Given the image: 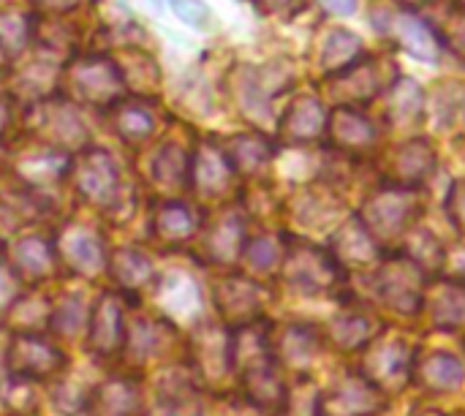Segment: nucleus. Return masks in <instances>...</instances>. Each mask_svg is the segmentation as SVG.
Segmentation results:
<instances>
[{
  "mask_svg": "<svg viewBox=\"0 0 465 416\" xmlns=\"http://www.w3.org/2000/svg\"><path fill=\"white\" fill-rule=\"evenodd\" d=\"M65 84L74 93V98L93 104V106L117 104L125 90V79L120 68L109 57H101V54H87V57L74 60L68 68Z\"/></svg>",
  "mask_w": 465,
  "mask_h": 416,
  "instance_id": "obj_1",
  "label": "nucleus"
},
{
  "mask_svg": "<svg viewBox=\"0 0 465 416\" xmlns=\"http://www.w3.org/2000/svg\"><path fill=\"white\" fill-rule=\"evenodd\" d=\"M417 213H420V199L409 188H387L365 202L362 223L371 234L390 240L398 237Z\"/></svg>",
  "mask_w": 465,
  "mask_h": 416,
  "instance_id": "obj_2",
  "label": "nucleus"
},
{
  "mask_svg": "<svg viewBox=\"0 0 465 416\" xmlns=\"http://www.w3.org/2000/svg\"><path fill=\"white\" fill-rule=\"evenodd\" d=\"M5 365L14 376L38 381L54 376L65 365V357L35 332H19L8 346Z\"/></svg>",
  "mask_w": 465,
  "mask_h": 416,
  "instance_id": "obj_3",
  "label": "nucleus"
},
{
  "mask_svg": "<svg viewBox=\"0 0 465 416\" xmlns=\"http://www.w3.org/2000/svg\"><path fill=\"white\" fill-rule=\"evenodd\" d=\"M425 275L420 264L392 262L379 272V297L398 313H417L422 305Z\"/></svg>",
  "mask_w": 465,
  "mask_h": 416,
  "instance_id": "obj_4",
  "label": "nucleus"
},
{
  "mask_svg": "<svg viewBox=\"0 0 465 416\" xmlns=\"http://www.w3.org/2000/svg\"><path fill=\"white\" fill-rule=\"evenodd\" d=\"M76 188L84 199H90L98 207H112L120 193V172L112 161L109 153L104 150H90L84 158L76 163L74 172Z\"/></svg>",
  "mask_w": 465,
  "mask_h": 416,
  "instance_id": "obj_5",
  "label": "nucleus"
},
{
  "mask_svg": "<svg viewBox=\"0 0 465 416\" xmlns=\"http://www.w3.org/2000/svg\"><path fill=\"white\" fill-rule=\"evenodd\" d=\"M286 278L305 292H324L341 281V267L335 256L313 245H294L286 259Z\"/></svg>",
  "mask_w": 465,
  "mask_h": 416,
  "instance_id": "obj_6",
  "label": "nucleus"
},
{
  "mask_svg": "<svg viewBox=\"0 0 465 416\" xmlns=\"http://www.w3.org/2000/svg\"><path fill=\"white\" fill-rule=\"evenodd\" d=\"M381 403V390H376L365 376H349L319 398V416H373Z\"/></svg>",
  "mask_w": 465,
  "mask_h": 416,
  "instance_id": "obj_7",
  "label": "nucleus"
},
{
  "mask_svg": "<svg viewBox=\"0 0 465 416\" xmlns=\"http://www.w3.org/2000/svg\"><path fill=\"white\" fill-rule=\"evenodd\" d=\"M411 368H414V357H411L409 346L401 343V341L381 343L362 362L365 379L376 390H387V392H398L401 387H406V381L411 376Z\"/></svg>",
  "mask_w": 465,
  "mask_h": 416,
  "instance_id": "obj_8",
  "label": "nucleus"
},
{
  "mask_svg": "<svg viewBox=\"0 0 465 416\" xmlns=\"http://www.w3.org/2000/svg\"><path fill=\"white\" fill-rule=\"evenodd\" d=\"M193 371L204 384H221L232 371V338L204 324L193 338Z\"/></svg>",
  "mask_w": 465,
  "mask_h": 416,
  "instance_id": "obj_9",
  "label": "nucleus"
},
{
  "mask_svg": "<svg viewBox=\"0 0 465 416\" xmlns=\"http://www.w3.org/2000/svg\"><path fill=\"white\" fill-rule=\"evenodd\" d=\"M125 341V330H123V305L117 302V297L104 294L95 305V311L90 313V332H87V349L95 357H112L117 354V349Z\"/></svg>",
  "mask_w": 465,
  "mask_h": 416,
  "instance_id": "obj_10",
  "label": "nucleus"
},
{
  "mask_svg": "<svg viewBox=\"0 0 465 416\" xmlns=\"http://www.w3.org/2000/svg\"><path fill=\"white\" fill-rule=\"evenodd\" d=\"M60 256L63 262L82 275H93L106 264V251L104 243L95 232L84 229V226H71L63 232L60 237Z\"/></svg>",
  "mask_w": 465,
  "mask_h": 416,
  "instance_id": "obj_11",
  "label": "nucleus"
},
{
  "mask_svg": "<svg viewBox=\"0 0 465 416\" xmlns=\"http://www.w3.org/2000/svg\"><path fill=\"white\" fill-rule=\"evenodd\" d=\"M215 305L221 308L226 322H234V324L245 327L259 316L262 297H259V289L251 281L229 278L221 286H215Z\"/></svg>",
  "mask_w": 465,
  "mask_h": 416,
  "instance_id": "obj_12",
  "label": "nucleus"
},
{
  "mask_svg": "<svg viewBox=\"0 0 465 416\" xmlns=\"http://www.w3.org/2000/svg\"><path fill=\"white\" fill-rule=\"evenodd\" d=\"M324 128H327V112L322 101L316 95H300L289 106L281 123V136L286 142H313L322 136Z\"/></svg>",
  "mask_w": 465,
  "mask_h": 416,
  "instance_id": "obj_13",
  "label": "nucleus"
},
{
  "mask_svg": "<svg viewBox=\"0 0 465 416\" xmlns=\"http://www.w3.org/2000/svg\"><path fill=\"white\" fill-rule=\"evenodd\" d=\"M142 398L139 387L128 379L104 381L87 401L90 416H139Z\"/></svg>",
  "mask_w": 465,
  "mask_h": 416,
  "instance_id": "obj_14",
  "label": "nucleus"
},
{
  "mask_svg": "<svg viewBox=\"0 0 465 416\" xmlns=\"http://www.w3.org/2000/svg\"><path fill=\"white\" fill-rule=\"evenodd\" d=\"M417 384L428 392H436V395H444V392H455L463 387V365L458 357L452 354H444V352H436V354H428L420 365H417Z\"/></svg>",
  "mask_w": 465,
  "mask_h": 416,
  "instance_id": "obj_15",
  "label": "nucleus"
},
{
  "mask_svg": "<svg viewBox=\"0 0 465 416\" xmlns=\"http://www.w3.org/2000/svg\"><path fill=\"white\" fill-rule=\"evenodd\" d=\"M232 180V161L229 155H223L215 144L204 142L196 150V161H193V183L204 196H218L229 188Z\"/></svg>",
  "mask_w": 465,
  "mask_h": 416,
  "instance_id": "obj_16",
  "label": "nucleus"
},
{
  "mask_svg": "<svg viewBox=\"0 0 465 416\" xmlns=\"http://www.w3.org/2000/svg\"><path fill=\"white\" fill-rule=\"evenodd\" d=\"M390 30L409 54L420 57V60H428V63L439 60L441 49H439V41H436L433 30L422 19H417L414 14H395L390 19Z\"/></svg>",
  "mask_w": 465,
  "mask_h": 416,
  "instance_id": "obj_17",
  "label": "nucleus"
},
{
  "mask_svg": "<svg viewBox=\"0 0 465 416\" xmlns=\"http://www.w3.org/2000/svg\"><path fill=\"white\" fill-rule=\"evenodd\" d=\"M433 166H436L433 147L425 139H414L398 150V155L392 161V177L401 185H417L433 172Z\"/></svg>",
  "mask_w": 465,
  "mask_h": 416,
  "instance_id": "obj_18",
  "label": "nucleus"
},
{
  "mask_svg": "<svg viewBox=\"0 0 465 416\" xmlns=\"http://www.w3.org/2000/svg\"><path fill=\"white\" fill-rule=\"evenodd\" d=\"M109 272L123 289H142L153 281V262L136 248H120L109 259Z\"/></svg>",
  "mask_w": 465,
  "mask_h": 416,
  "instance_id": "obj_19",
  "label": "nucleus"
},
{
  "mask_svg": "<svg viewBox=\"0 0 465 416\" xmlns=\"http://www.w3.org/2000/svg\"><path fill=\"white\" fill-rule=\"evenodd\" d=\"M153 232L163 243H183V240H188L196 232L193 213L185 204H180V202H163V204L155 207Z\"/></svg>",
  "mask_w": 465,
  "mask_h": 416,
  "instance_id": "obj_20",
  "label": "nucleus"
},
{
  "mask_svg": "<svg viewBox=\"0 0 465 416\" xmlns=\"http://www.w3.org/2000/svg\"><path fill=\"white\" fill-rule=\"evenodd\" d=\"M242 251V221L240 215L234 213H226L210 232L207 237V253L221 262V264H229L240 256Z\"/></svg>",
  "mask_w": 465,
  "mask_h": 416,
  "instance_id": "obj_21",
  "label": "nucleus"
},
{
  "mask_svg": "<svg viewBox=\"0 0 465 416\" xmlns=\"http://www.w3.org/2000/svg\"><path fill=\"white\" fill-rule=\"evenodd\" d=\"M335 259H343L351 264H365V262L376 259L373 234L365 229L362 221H351L335 234Z\"/></svg>",
  "mask_w": 465,
  "mask_h": 416,
  "instance_id": "obj_22",
  "label": "nucleus"
},
{
  "mask_svg": "<svg viewBox=\"0 0 465 416\" xmlns=\"http://www.w3.org/2000/svg\"><path fill=\"white\" fill-rule=\"evenodd\" d=\"M14 267L30 278V281H38V278H46L54 267V253L52 248L41 240V237H25L14 245Z\"/></svg>",
  "mask_w": 465,
  "mask_h": 416,
  "instance_id": "obj_23",
  "label": "nucleus"
},
{
  "mask_svg": "<svg viewBox=\"0 0 465 416\" xmlns=\"http://www.w3.org/2000/svg\"><path fill=\"white\" fill-rule=\"evenodd\" d=\"M332 139L346 147V150H365L373 144L376 139V131L371 125V120H365L362 114L351 112V109H341L335 112L332 117Z\"/></svg>",
  "mask_w": 465,
  "mask_h": 416,
  "instance_id": "obj_24",
  "label": "nucleus"
},
{
  "mask_svg": "<svg viewBox=\"0 0 465 416\" xmlns=\"http://www.w3.org/2000/svg\"><path fill=\"white\" fill-rule=\"evenodd\" d=\"M112 125L114 131L125 139V142H142L153 134L155 128V117L147 106H142L139 101H125L114 109L112 114Z\"/></svg>",
  "mask_w": 465,
  "mask_h": 416,
  "instance_id": "obj_25",
  "label": "nucleus"
},
{
  "mask_svg": "<svg viewBox=\"0 0 465 416\" xmlns=\"http://www.w3.org/2000/svg\"><path fill=\"white\" fill-rule=\"evenodd\" d=\"M381 84H384L381 63L373 60V63H365L360 71H351V74L341 76L338 79V93L346 101H371L379 93Z\"/></svg>",
  "mask_w": 465,
  "mask_h": 416,
  "instance_id": "obj_26",
  "label": "nucleus"
},
{
  "mask_svg": "<svg viewBox=\"0 0 465 416\" xmlns=\"http://www.w3.org/2000/svg\"><path fill=\"white\" fill-rule=\"evenodd\" d=\"M430 316L441 330H458L465 324V286H444L430 300Z\"/></svg>",
  "mask_w": 465,
  "mask_h": 416,
  "instance_id": "obj_27",
  "label": "nucleus"
},
{
  "mask_svg": "<svg viewBox=\"0 0 465 416\" xmlns=\"http://www.w3.org/2000/svg\"><path fill=\"white\" fill-rule=\"evenodd\" d=\"M158 292H161V302L169 313L191 316L193 311H199V289L185 275H169Z\"/></svg>",
  "mask_w": 465,
  "mask_h": 416,
  "instance_id": "obj_28",
  "label": "nucleus"
},
{
  "mask_svg": "<svg viewBox=\"0 0 465 416\" xmlns=\"http://www.w3.org/2000/svg\"><path fill=\"white\" fill-rule=\"evenodd\" d=\"M360 49H362V41H360L354 33H349V30H335V33L327 38L324 49H322V65H324L327 71H341V68L351 65V63L360 57Z\"/></svg>",
  "mask_w": 465,
  "mask_h": 416,
  "instance_id": "obj_29",
  "label": "nucleus"
},
{
  "mask_svg": "<svg viewBox=\"0 0 465 416\" xmlns=\"http://www.w3.org/2000/svg\"><path fill=\"white\" fill-rule=\"evenodd\" d=\"M169 335H172V327L163 322H147V319L136 322L131 327V349L136 360H150L153 354H158L166 346Z\"/></svg>",
  "mask_w": 465,
  "mask_h": 416,
  "instance_id": "obj_30",
  "label": "nucleus"
},
{
  "mask_svg": "<svg viewBox=\"0 0 465 416\" xmlns=\"http://www.w3.org/2000/svg\"><path fill=\"white\" fill-rule=\"evenodd\" d=\"M229 161L242 172H256L272 158V147L259 136H237L229 144Z\"/></svg>",
  "mask_w": 465,
  "mask_h": 416,
  "instance_id": "obj_31",
  "label": "nucleus"
},
{
  "mask_svg": "<svg viewBox=\"0 0 465 416\" xmlns=\"http://www.w3.org/2000/svg\"><path fill=\"white\" fill-rule=\"evenodd\" d=\"M316 335L308 327H289L281 338V360L292 368H305L313 360Z\"/></svg>",
  "mask_w": 465,
  "mask_h": 416,
  "instance_id": "obj_32",
  "label": "nucleus"
},
{
  "mask_svg": "<svg viewBox=\"0 0 465 416\" xmlns=\"http://www.w3.org/2000/svg\"><path fill=\"white\" fill-rule=\"evenodd\" d=\"M332 330H335V343L346 352L360 349L373 338V324L360 313H346V316L335 319Z\"/></svg>",
  "mask_w": 465,
  "mask_h": 416,
  "instance_id": "obj_33",
  "label": "nucleus"
},
{
  "mask_svg": "<svg viewBox=\"0 0 465 416\" xmlns=\"http://www.w3.org/2000/svg\"><path fill=\"white\" fill-rule=\"evenodd\" d=\"M30 38V19L19 11H0V49L5 54H19Z\"/></svg>",
  "mask_w": 465,
  "mask_h": 416,
  "instance_id": "obj_34",
  "label": "nucleus"
},
{
  "mask_svg": "<svg viewBox=\"0 0 465 416\" xmlns=\"http://www.w3.org/2000/svg\"><path fill=\"white\" fill-rule=\"evenodd\" d=\"M278 416H319V392L311 381H300L294 392H286Z\"/></svg>",
  "mask_w": 465,
  "mask_h": 416,
  "instance_id": "obj_35",
  "label": "nucleus"
},
{
  "mask_svg": "<svg viewBox=\"0 0 465 416\" xmlns=\"http://www.w3.org/2000/svg\"><path fill=\"white\" fill-rule=\"evenodd\" d=\"M420 106H422V93H420L417 82H411V79L398 82V87L392 90V101H390L392 120H411L420 114Z\"/></svg>",
  "mask_w": 465,
  "mask_h": 416,
  "instance_id": "obj_36",
  "label": "nucleus"
},
{
  "mask_svg": "<svg viewBox=\"0 0 465 416\" xmlns=\"http://www.w3.org/2000/svg\"><path fill=\"white\" fill-rule=\"evenodd\" d=\"M185 155L177 150V147H166L158 158H155V166H153V174L158 180V185L169 188V185H183L185 183Z\"/></svg>",
  "mask_w": 465,
  "mask_h": 416,
  "instance_id": "obj_37",
  "label": "nucleus"
},
{
  "mask_svg": "<svg viewBox=\"0 0 465 416\" xmlns=\"http://www.w3.org/2000/svg\"><path fill=\"white\" fill-rule=\"evenodd\" d=\"M82 324H87V313H84V305L74 297L68 300L60 311L52 313V330L54 332H63V335H76L82 330Z\"/></svg>",
  "mask_w": 465,
  "mask_h": 416,
  "instance_id": "obj_38",
  "label": "nucleus"
},
{
  "mask_svg": "<svg viewBox=\"0 0 465 416\" xmlns=\"http://www.w3.org/2000/svg\"><path fill=\"white\" fill-rule=\"evenodd\" d=\"M245 256H248V264L251 267H256V270H272L278 264V259H281V248H278V243L272 237H259V240H253L248 245Z\"/></svg>",
  "mask_w": 465,
  "mask_h": 416,
  "instance_id": "obj_39",
  "label": "nucleus"
},
{
  "mask_svg": "<svg viewBox=\"0 0 465 416\" xmlns=\"http://www.w3.org/2000/svg\"><path fill=\"white\" fill-rule=\"evenodd\" d=\"M172 8L183 22H188L193 27H207L213 22V14L202 0H172Z\"/></svg>",
  "mask_w": 465,
  "mask_h": 416,
  "instance_id": "obj_40",
  "label": "nucleus"
},
{
  "mask_svg": "<svg viewBox=\"0 0 465 416\" xmlns=\"http://www.w3.org/2000/svg\"><path fill=\"white\" fill-rule=\"evenodd\" d=\"M147 416H202V411L193 398L172 395V398H163Z\"/></svg>",
  "mask_w": 465,
  "mask_h": 416,
  "instance_id": "obj_41",
  "label": "nucleus"
},
{
  "mask_svg": "<svg viewBox=\"0 0 465 416\" xmlns=\"http://www.w3.org/2000/svg\"><path fill=\"white\" fill-rule=\"evenodd\" d=\"M16 300V278L14 272L0 262V313L8 311V305Z\"/></svg>",
  "mask_w": 465,
  "mask_h": 416,
  "instance_id": "obj_42",
  "label": "nucleus"
},
{
  "mask_svg": "<svg viewBox=\"0 0 465 416\" xmlns=\"http://www.w3.org/2000/svg\"><path fill=\"white\" fill-rule=\"evenodd\" d=\"M447 210H450V215H452V221L465 229V180L463 183H458L455 188H452V193H450V202H447Z\"/></svg>",
  "mask_w": 465,
  "mask_h": 416,
  "instance_id": "obj_43",
  "label": "nucleus"
},
{
  "mask_svg": "<svg viewBox=\"0 0 465 416\" xmlns=\"http://www.w3.org/2000/svg\"><path fill=\"white\" fill-rule=\"evenodd\" d=\"M259 3L270 14H297L308 5V0H259Z\"/></svg>",
  "mask_w": 465,
  "mask_h": 416,
  "instance_id": "obj_44",
  "label": "nucleus"
},
{
  "mask_svg": "<svg viewBox=\"0 0 465 416\" xmlns=\"http://www.w3.org/2000/svg\"><path fill=\"white\" fill-rule=\"evenodd\" d=\"M33 3L44 11H52V14H65V11L79 5V0H33Z\"/></svg>",
  "mask_w": 465,
  "mask_h": 416,
  "instance_id": "obj_45",
  "label": "nucleus"
},
{
  "mask_svg": "<svg viewBox=\"0 0 465 416\" xmlns=\"http://www.w3.org/2000/svg\"><path fill=\"white\" fill-rule=\"evenodd\" d=\"M330 14H343V16H349L354 8H357V0H319Z\"/></svg>",
  "mask_w": 465,
  "mask_h": 416,
  "instance_id": "obj_46",
  "label": "nucleus"
},
{
  "mask_svg": "<svg viewBox=\"0 0 465 416\" xmlns=\"http://www.w3.org/2000/svg\"><path fill=\"white\" fill-rule=\"evenodd\" d=\"M447 264H450V270H452L458 278H465V245L463 248H458V251H452V253L447 256Z\"/></svg>",
  "mask_w": 465,
  "mask_h": 416,
  "instance_id": "obj_47",
  "label": "nucleus"
},
{
  "mask_svg": "<svg viewBox=\"0 0 465 416\" xmlns=\"http://www.w3.org/2000/svg\"><path fill=\"white\" fill-rule=\"evenodd\" d=\"M8 125H11V101L0 95V136L8 131Z\"/></svg>",
  "mask_w": 465,
  "mask_h": 416,
  "instance_id": "obj_48",
  "label": "nucleus"
},
{
  "mask_svg": "<svg viewBox=\"0 0 465 416\" xmlns=\"http://www.w3.org/2000/svg\"><path fill=\"white\" fill-rule=\"evenodd\" d=\"M401 3H406V5H420V3H428V0H401Z\"/></svg>",
  "mask_w": 465,
  "mask_h": 416,
  "instance_id": "obj_49",
  "label": "nucleus"
},
{
  "mask_svg": "<svg viewBox=\"0 0 465 416\" xmlns=\"http://www.w3.org/2000/svg\"><path fill=\"white\" fill-rule=\"evenodd\" d=\"M422 416H444V414H439V411H428V414H422Z\"/></svg>",
  "mask_w": 465,
  "mask_h": 416,
  "instance_id": "obj_50",
  "label": "nucleus"
},
{
  "mask_svg": "<svg viewBox=\"0 0 465 416\" xmlns=\"http://www.w3.org/2000/svg\"><path fill=\"white\" fill-rule=\"evenodd\" d=\"M458 3H460V5H465V0H458Z\"/></svg>",
  "mask_w": 465,
  "mask_h": 416,
  "instance_id": "obj_51",
  "label": "nucleus"
}]
</instances>
